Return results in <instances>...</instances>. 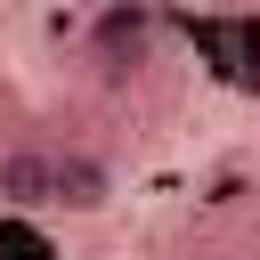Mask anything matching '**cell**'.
Wrapping results in <instances>:
<instances>
[{
	"mask_svg": "<svg viewBox=\"0 0 260 260\" xmlns=\"http://www.w3.org/2000/svg\"><path fill=\"white\" fill-rule=\"evenodd\" d=\"M81 49H89V65H98L106 81H130V73L146 65V49H154V16H146V8H98V16L81 24Z\"/></svg>",
	"mask_w": 260,
	"mask_h": 260,
	"instance_id": "1",
	"label": "cell"
},
{
	"mask_svg": "<svg viewBox=\"0 0 260 260\" xmlns=\"http://www.w3.org/2000/svg\"><path fill=\"white\" fill-rule=\"evenodd\" d=\"M0 203L8 211H57V146L49 138H8L0 146Z\"/></svg>",
	"mask_w": 260,
	"mask_h": 260,
	"instance_id": "2",
	"label": "cell"
},
{
	"mask_svg": "<svg viewBox=\"0 0 260 260\" xmlns=\"http://www.w3.org/2000/svg\"><path fill=\"white\" fill-rule=\"evenodd\" d=\"M114 203V162L98 146H57V211H106Z\"/></svg>",
	"mask_w": 260,
	"mask_h": 260,
	"instance_id": "3",
	"label": "cell"
}]
</instances>
